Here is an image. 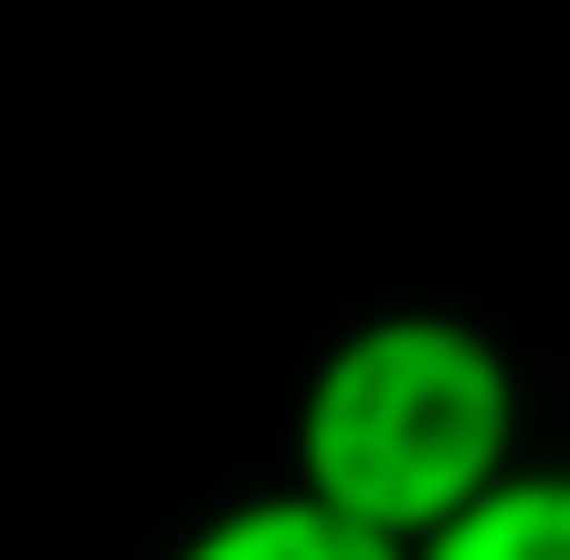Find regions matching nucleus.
<instances>
[{"label":"nucleus","mask_w":570,"mask_h":560,"mask_svg":"<svg viewBox=\"0 0 570 560\" xmlns=\"http://www.w3.org/2000/svg\"><path fill=\"white\" fill-rule=\"evenodd\" d=\"M423 560H570V465H518L465 529H444Z\"/></svg>","instance_id":"3"},{"label":"nucleus","mask_w":570,"mask_h":560,"mask_svg":"<svg viewBox=\"0 0 570 560\" xmlns=\"http://www.w3.org/2000/svg\"><path fill=\"white\" fill-rule=\"evenodd\" d=\"M529 465L518 360L454 307H381L317 350L285 423V487L423 560Z\"/></svg>","instance_id":"1"},{"label":"nucleus","mask_w":570,"mask_h":560,"mask_svg":"<svg viewBox=\"0 0 570 560\" xmlns=\"http://www.w3.org/2000/svg\"><path fill=\"white\" fill-rule=\"evenodd\" d=\"M169 560H412V550L348 529L338 508H317L306 487H254V498L212 508V519L190 529Z\"/></svg>","instance_id":"2"}]
</instances>
